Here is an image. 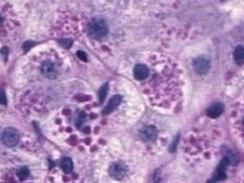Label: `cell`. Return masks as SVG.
Returning a JSON list of instances; mask_svg holds the SVG:
<instances>
[{
  "mask_svg": "<svg viewBox=\"0 0 244 183\" xmlns=\"http://www.w3.org/2000/svg\"><path fill=\"white\" fill-rule=\"evenodd\" d=\"M2 139L6 146L14 147L19 141V133L14 128H7L3 132Z\"/></svg>",
  "mask_w": 244,
  "mask_h": 183,
  "instance_id": "cell-2",
  "label": "cell"
},
{
  "mask_svg": "<svg viewBox=\"0 0 244 183\" xmlns=\"http://www.w3.org/2000/svg\"><path fill=\"white\" fill-rule=\"evenodd\" d=\"M108 88H109L108 84H105V85L103 86V87L100 89V91H99V93H98V98H99L100 102H103V101H104V99H105V97H106L107 93H108Z\"/></svg>",
  "mask_w": 244,
  "mask_h": 183,
  "instance_id": "cell-14",
  "label": "cell"
},
{
  "mask_svg": "<svg viewBox=\"0 0 244 183\" xmlns=\"http://www.w3.org/2000/svg\"><path fill=\"white\" fill-rule=\"evenodd\" d=\"M40 69H41L42 74L48 78L54 79L58 74V69H57L56 65L53 61H50V60L43 61L41 64Z\"/></svg>",
  "mask_w": 244,
  "mask_h": 183,
  "instance_id": "cell-3",
  "label": "cell"
},
{
  "mask_svg": "<svg viewBox=\"0 0 244 183\" xmlns=\"http://www.w3.org/2000/svg\"><path fill=\"white\" fill-rule=\"evenodd\" d=\"M127 169L126 167L121 164L119 162H114L110 166L109 169V173L112 177L115 178V179H121L125 177L126 175Z\"/></svg>",
  "mask_w": 244,
  "mask_h": 183,
  "instance_id": "cell-4",
  "label": "cell"
},
{
  "mask_svg": "<svg viewBox=\"0 0 244 183\" xmlns=\"http://www.w3.org/2000/svg\"><path fill=\"white\" fill-rule=\"evenodd\" d=\"M1 53H2V55H3V56L5 55V60H6V59H7V54H8V49H7L6 47L2 48Z\"/></svg>",
  "mask_w": 244,
  "mask_h": 183,
  "instance_id": "cell-18",
  "label": "cell"
},
{
  "mask_svg": "<svg viewBox=\"0 0 244 183\" xmlns=\"http://www.w3.org/2000/svg\"><path fill=\"white\" fill-rule=\"evenodd\" d=\"M148 67L144 64H138L134 69V76L138 80H144L149 75Z\"/></svg>",
  "mask_w": 244,
  "mask_h": 183,
  "instance_id": "cell-6",
  "label": "cell"
},
{
  "mask_svg": "<svg viewBox=\"0 0 244 183\" xmlns=\"http://www.w3.org/2000/svg\"><path fill=\"white\" fill-rule=\"evenodd\" d=\"M194 69L198 74H203L207 73L210 69V62L204 57H198L194 61Z\"/></svg>",
  "mask_w": 244,
  "mask_h": 183,
  "instance_id": "cell-5",
  "label": "cell"
},
{
  "mask_svg": "<svg viewBox=\"0 0 244 183\" xmlns=\"http://www.w3.org/2000/svg\"><path fill=\"white\" fill-rule=\"evenodd\" d=\"M88 121V115L86 114V113L84 112H80L77 113V115L74 117V127L76 129H78L80 130L84 125L85 123Z\"/></svg>",
  "mask_w": 244,
  "mask_h": 183,
  "instance_id": "cell-10",
  "label": "cell"
},
{
  "mask_svg": "<svg viewBox=\"0 0 244 183\" xmlns=\"http://www.w3.org/2000/svg\"><path fill=\"white\" fill-rule=\"evenodd\" d=\"M77 55H78V57H79V58H80L81 60H83V61H87V55H86L85 53H83V52H78V53H77Z\"/></svg>",
  "mask_w": 244,
  "mask_h": 183,
  "instance_id": "cell-16",
  "label": "cell"
},
{
  "mask_svg": "<svg viewBox=\"0 0 244 183\" xmlns=\"http://www.w3.org/2000/svg\"><path fill=\"white\" fill-rule=\"evenodd\" d=\"M223 110H224L223 105L221 103H217V104H214L213 106H211L208 109L207 114H208V117L212 118H216V117H218L222 113Z\"/></svg>",
  "mask_w": 244,
  "mask_h": 183,
  "instance_id": "cell-8",
  "label": "cell"
},
{
  "mask_svg": "<svg viewBox=\"0 0 244 183\" xmlns=\"http://www.w3.org/2000/svg\"><path fill=\"white\" fill-rule=\"evenodd\" d=\"M6 103V96L3 92L0 91V104H5Z\"/></svg>",
  "mask_w": 244,
  "mask_h": 183,
  "instance_id": "cell-17",
  "label": "cell"
},
{
  "mask_svg": "<svg viewBox=\"0 0 244 183\" xmlns=\"http://www.w3.org/2000/svg\"><path fill=\"white\" fill-rule=\"evenodd\" d=\"M120 102H121V96L120 95L116 94V95L113 96L111 100L109 101V103L107 104V106L104 108V110L102 112L103 114H110L120 104Z\"/></svg>",
  "mask_w": 244,
  "mask_h": 183,
  "instance_id": "cell-7",
  "label": "cell"
},
{
  "mask_svg": "<svg viewBox=\"0 0 244 183\" xmlns=\"http://www.w3.org/2000/svg\"><path fill=\"white\" fill-rule=\"evenodd\" d=\"M234 59L238 64H244V47L238 46L234 52Z\"/></svg>",
  "mask_w": 244,
  "mask_h": 183,
  "instance_id": "cell-11",
  "label": "cell"
},
{
  "mask_svg": "<svg viewBox=\"0 0 244 183\" xmlns=\"http://www.w3.org/2000/svg\"><path fill=\"white\" fill-rule=\"evenodd\" d=\"M60 166L62 168V170L65 172V173H70L73 171V168H74V163L72 161L71 158L69 157H65L61 160V163H60Z\"/></svg>",
  "mask_w": 244,
  "mask_h": 183,
  "instance_id": "cell-13",
  "label": "cell"
},
{
  "mask_svg": "<svg viewBox=\"0 0 244 183\" xmlns=\"http://www.w3.org/2000/svg\"><path fill=\"white\" fill-rule=\"evenodd\" d=\"M0 22H1V16H0Z\"/></svg>",
  "mask_w": 244,
  "mask_h": 183,
  "instance_id": "cell-19",
  "label": "cell"
},
{
  "mask_svg": "<svg viewBox=\"0 0 244 183\" xmlns=\"http://www.w3.org/2000/svg\"><path fill=\"white\" fill-rule=\"evenodd\" d=\"M142 136L144 139L148 140V141H153L157 138L158 136V131L154 126H148L146 127L143 132H142Z\"/></svg>",
  "mask_w": 244,
  "mask_h": 183,
  "instance_id": "cell-9",
  "label": "cell"
},
{
  "mask_svg": "<svg viewBox=\"0 0 244 183\" xmlns=\"http://www.w3.org/2000/svg\"><path fill=\"white\" fill-rule=\"evenodd\" d=\"M59 43L61 44V46L63 47H66V48H70L72 46V43L73 41L71 39H62L59 41Z\"/></svg>",
  "mask_w": 244,
  "mask_h": 183,
  "instance_id": "cell-15",
  "label": "cell"
},
{
  "mask_svg": "<svg viewBox=\"0 0 244 183\" xmlns=\"http://www.w3.org/2000/svg\"><path fill=\"white\" fill-rule=\"evenodd\" d=\"M108 25L102 19L96 18L92 20L88 26V33L90 36L96 39H101L108 34Z\"/></svg>",
  "mask_w": 244,
  "mask_h": 183,
  "instance_id": "cell-1",
  "label": "cell"
},
{
  "mask_svg": "<svg viewBox=\"0 0 244 183\" xmlns=\"http://www.w3.org/2000/svg\"><path fill=\"white\" fill-rule=\"evenodd\" d=\"M16 175H17V177L19 180L24 181L29 177V176H30V170H29V168L27 166H21L17 170Z\"/></svg>",
  "mask_w": 244,
  "mask_h": 183,
  "instance_id": "cell-12",
  "label": "cell"
}]
</instances>
